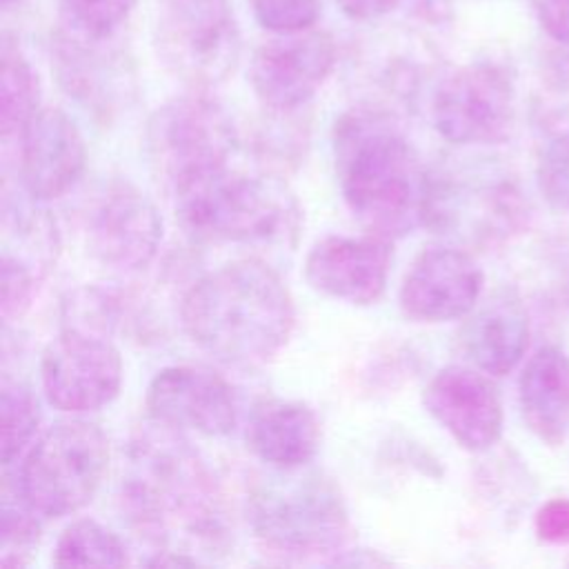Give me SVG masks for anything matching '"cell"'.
Masks as SVG:
<instances>
[{
	"label": "cell",
	"instance_id": "obj_1",
	"mask_svg": "<svg viewBox=\"0 0 569 569\" xmlns=\"http://www.w3.org/2000/svg\"><path fill=\"white\" fill-rule=\"evenodd\" d=\"M333 153L342 198L365 229L393 240L425 227L431 171L389 113L347 111L336 122Z\"/></svg>",
	"mask_w": 569,
	"mask_h": 569
},
{
	"label": "cell",
	"instance_id": "obj_2",
	"mask_svg": "<svg viewBox=\"0 0 569 569\" xmlns=\"http://www.w3.org/2000/svg\"><path fill=\"white\" fill-rule=\"evenodd\" d=\"M187 336L229 367H260L287 345L296 309L282 278L258 258H242L196 280L182 298Z\"/></svg>",
	"mask_w": 569,
	"mask_h": 569
},
{
	"label": "cell",
	"instance_id": "obj_3",
	"mask_svg": "<svg viewBox=\"0 0 569 569\" xmlns=\"http://www.w3.org/2000/svg\"><path fill=\"white\" fill-rule=\"evenodd\" d=\"M122 500L156 542L216 547L222 540L224 511L218 487L180 429L151 420L133 436Z\"/></svg>",
	"mask_w": 569,
	"mask_h": 569
},
{
	"label": "cell",
	"instance_id": "obj_4",
	"mask_svg": "<svg viewBox=\"0 0 569 569\" xmlns=\"http://www.w3.org/2000/svg\"><path fill=\"white\" fill-rule=\"evenodd\" d=\"M173 207L184 233L198 242H276L298 222L296 200L278 178L229 164L180 187Z\"/></svg>",
	"mask_w": 569,
	"mask_h": 569
},
{
	"label": "cell",
	"instance_id": "obj_5",
	"mask_svg": "<svg viewBox=\"0 0 569 569\" xmlns=\"http://www.w3.org/2000/svg\"><path fill=\"white\" fill-rule=\"evenodd\" d=\"M253 536L282 556L336 553L351 525L340 489L320 471L273 469L253 482L247 498Z\"/></svg>",
	"mask_w": 569,
	"mask_h": 569
},
{
	"label": "cell",
	"instance_id": "obj_6",
	"mask_svg": "<svg viewBox=\"0 0 569 569\" xmlns=\"http://www.w3.org/2000/svg\"><path fill=\"white\" fill-rule=\"evenodd\" d=\"M109 467V440L87 420L49 427L24 453L18 491L44 518L76 513L98 493Z\"/></svg>",
	"mask_w": 569,
	"mask_h": 569
},
{
	"label": "cell",
	"instance_id": "obj_7",
	"mask_svg": "<svg viewBox=\"0 0 569 569\" xmlns=\"http://www.w3.org/2000/svg\"><path fill=\"white\" fill-rule=\"evenodd\" d=\"M238 131L222 104L191 93L160 104L147 122V156L173 196L180 187L229 164Z\"/></svg>",
	"mask_w": 569,
	"mask_h": 569
},
{
	"label": "cell",
	"instance_id": "obj_8",
	"mask_svg": "<svg viewBox=\"0 0 569 569\" xmlns=\"http://www.w3.org/2000/svg\"><path fill=\"white\" fill-rule=\"evenodd\" d=\"M153 47L164 69L193 89L224 82L238 67L242 40L229 0H162Z\"/></svg>",
	"mask_w": 569,
	"mask_h": 569
},
{
	"label": "cell",
	"instance_id": "obj_9",
	"mask_svg": "<svg viewBox=\"0 0 569 569\" xmlns=\"http://www.w3.org/2000/svg\"><path fill=\"white\" fill-rule=\"evenodd\" d=\"M527 218L522 193L509 178L471 171H431L427 222L436 233L491 242L513 233Z\"/></svg>",
	"mask_w": 569,
	"mask_h": 569
},
{
	"label": "cell",
	"instance_id": "obj_10",
	"mask_svg": "<svg viewBox=\"0 0 569 569\" xmlns=\"http://www.w3.org/2000/svg\"><path fill=\"white\" fill-rule=\"evenodd\" d=\"M436 131L453 144L502 142L516 122V84L498 62H471L451 71L431 100Z\"/></svg>",
	"mask_w": 569,
	"mask_h": 569
},
{
	"label": "cell",
	"instance_id": "obj_11",
	"mask_svg": "<svg viewBox=\"0 0 569 569\" xmlns=\"http://www.w3.org/2000/svg\"><path fill=\"white\" fill-rule=\"evenodd\" d=\"M47 400L67 413H87L109 405L122 387L120 351L104 333L64 327L42 353Z\"/></svg>",
	"mask_w": 569,
	"mask_h": 569
},
{
	"label": "cell",
	"instance_id": "obj_12",
	"mask_svg": "<svg viewBox=\"0 0 569 569\" xmlns=\"http://www.w3.org/2000/svg\"><path fill=\"white\" fill-rule=\"evenodd\" d=\"M336 40L320 29L273 33L256 47L249 82L256 98L276 113L307 104L336 67Z\"/></svg>",
	"mask_w": 569,
	"mask_h": 569
},
{
	"label": "cell",
	"instance_id": "obj_13",
	"mask_svg": "<svg viewBox=\"0 0 569 569\" xmlns=\"http://www.w3.org/2000/svg\"><path fill=\"white\" fill-rule=\"evenodd\" d=\"M162 240L153 200L129 180H111L87 211V247L96 260L120 271L147 267Z\"/></svg>",
	"mask_w": 569,
	"mask_h": 569
},
{
	"label": "cell",
	"instance_id": "obj_14",
	"mask_svg": "<svg viewBox=\"0 0 569 569\" xmlns=\"http://www.w3.org/2000/svg\"><path fill=\"white\" fill-rule=\"evenodd\" d=\"M151 420L204 436H227L238 425L231 385L207 367L173 365L156 373L147 389Z\"/></svg>",
	"mask_w": 569,
	"mask_h": 569
},
{
	"label": "cell",
	"instance_id": "obj_15",
	"mask_svg": "<svg viewBox=\"0 0 569 569\" xmlns=\"http://www.w3.org/2000/svg\"><path fill=\"white\" fill-rule=\"evenodd\" d=\"M482 269L465 249H425L400 287L405 316L418 322H447L469 316L482 291Z\"/></svg>",
	"mask_w": 569,
	"mask_h": 569
},
{
	"label": "cell",
	"instance_id": "obj_16",
	"mask_svg": "<svg viewBox=\"0 0 569 569\" xmlns=\"http://www.w3.org/2000/svg\"><path fill=\"white\" fill-rule=\"evenodd\" d=\"M431 418L467 451H487L502 433V402L485 371L451 365L425 387Z\"/></svg>",
	"mask_w": 569,
	"mask_h": 569
},
{
	"label": "cell",
	"instance_id": "obj_17",
	"mask_svg": "<svg viewBox=\"0 0 569 569\" xmlns=\"http://www.w3.org/2000/svg\"><path fill=\"white\" fill-rule=\"evenodd\" d=\"M391 244L380 236H327L305 260V280L318 293L349 305H371L387 289Z\"/></svg>",
	"mask_w": 569,
	"mask_h": 569
},
{
	"label": "cell",
	"instance_id": "obj_18",
	"mask_svg": "<svg viewBox=\"0 0 569 569\" xmlns=\"http://www.w3.org/2000/svg\"><path fill=\"white\" fill-rule=\"evenodd\" d=\"M109 40H84L60 31L51 44L60 87L104 118L122 109L133 93V67L122 51L107 47Z\"/></svg>",
	"mask_w": 569,
	"mask_h": 569
},
{
	"label": "cell",
	"instance_id": "obj_19",
	"mask_svg": "<svg viewBox=\"0 0 569 569\" xmlns=\"http://www.w3.org/2000/svg\"><path fill=\"white\" fill-rule=\"evenodd\" d=\"M87 147L78 124L62 109H40L20 136V178L33 200L64 196L80 180Z\"/></svg>",
	"mask_w": 569,
	"mask_h": 569
},
{
	"label": "cell",
	"instance_id": "obj_20",
	"mask_svg": "<svg viewBox=\"0 0 569 569\" xmlns=\"http://www.w3.org/2000/svg\"><path fill=\"white\" fill-rule=\"evenodd\" d=\"M465 356L489 376H507L529 347V316L513 289L493 291L460 331Z\"/></svg>",
	"mask_w": 569,
	"mask_h": 569
},
{
	"label": "cell",
	"instance_id": "obj_21",
	"mask_svg": "<svg viewBox=\"0 0 569 569\" xmlns=\"http://www.w3.org/2000/svg\"><path fill=\"white\" fill-rule=\"evenodd\" d=\"M247 447L271 469H296L313 460L320 445L316 413L284 398H262L247 420Z\"/></svg>",
	"mask_w": 569,
	"mask_h": 569
},
{
	"label": "cell",
	"instance_id": "obj_22",
	"mask_svg": "<svg viewBox=\"0 0 569 569\" xmlns=\"http://www.w3.org/2000/svg\"><path fill=\"white\" fill-rule=\"evenodd\" d=\"M518 402L527 429L547 447H560L569 436V353L540 347L520 373Z\"/></svg>",
	"mask_w": 569,
	"mask_h": 569
},
{
	"label": "cell",
	"instance_id": "obj_23",
	"mask_svg": "<svg viewBox=\"0 0 569 569\" xmlns=\"http://www.w3.org/2000/svg\"><path fill=\"white\" fill-rule=\"evenodd\" d=\"M40 82L18 42L4 33L0 47V131L2 138L22 136L40 111Z\"/></svg>",
	"mask_w": 569,
	"mask_h": 569
},
{
	"label": "cell",
	"instance_id": "obj_24",
	"mask_svg": "<svg viewBox=\"0 0 569 569\" xmlns=\"http://www.w3.org/2000/svg\"><path fill=\"white\" fill-rule=\"evenodd\" d=\"M53 562L58 567H122L127 562V549L111 529L82 518L60 533Z\"/></svg>",
	"mask_w": 569,
	"mask_h": 569
},
{
	"label": "cell",
	"instance_id": "obj_25",
	"mask_svg": "<svg viewBox=\"0 0 569 569\" xmlns=\"http://www.w3.org/2000/svg\"><path fill=\"white\" fill-rule=\"evenodd\" d=\"M40 425V407L33 391L22 382H2L0 393V460L13 465L31 445Z\"/></svg>",
	"mask_w": 569,
	"mask_h": 569
},
{
	"label": "cell",
	"instance_id": "obj_26",
	"mask_svg": "<svg viewBox=\"0 0 569 569\" xmlns=\"http://www.w3.org/2000/svg\"><path fill=\"white\" fill-rule=\"evenodd\" d=\"M138 0H58L62 31L84 40H109L129 20Z\"/></svg>",
	"mask_w": 569,
	"mask_h": 569
},
{
	"label": "cell",
	"instance_id": "obj_27",
	"mask_svg": "<svg viewBox=\"0 0 569 569\" xmlns=\"http://www.w3.org/2000/svg\"><path fill=\"white\" fill-rule=\"evenodd\" d=\"M0 533H2L0 565L4 567L22 565L24 560L20 558V553H24V549H29L38 540L40 525H38V513L24 502L18 487H16V498L9 496V489L4 487Z\"/></svg>",
	"mask_w": 569,
	"mask_h": 569
},
{
	"label": "cell",
	"instance_id": "obj_28",
	"mask_svg": "<svg viewBox=\"0 0 569 569\" xmlns=\"http://www.w3.org/2000/svg\"><path fill=\"white\" fill-rule=\"evenodd\" d=\"M536 180L549 207L569 211V129L553 133L540 151Z\"/></svg>",
	"mask_w": 569,
	"mask_h": 569
},
{
	"label": "cell",
	"instance_id": "obj_29",
	"mask_svg": "<svg viewBox=\"0 0 569 569\" xmlns=\"http://www.w3.org/2000/svg\"><path fill=\"white\" fill-rule=\"evenodd\" d=\"M536 113L553 133L569 129V51L547 64Z\"/></svg>",
	"mask_w": 569,
	"mask_h": 569
},
{
	"label": "cell",
	"instance_id": "obj_30",
	"mask_svg": "<svg viewBox=\"0 0 569 569\" xmlns=\"http://www.w3.org/2000/svg\"><path fill=\"white\" fill-rule=\"evenodd\" d=\"M253 18L271 33L311 29L322 11V0H249Z\"/></svg>",
	"mask_w": 569,
	"mask_h": 569
},
{
	"label": "cell",
	"instance_id": "obj_31",
	"mask_svg": "<svg viewBox=\"0 0 569 569\" xmlns=\"http://www.w3.org/2000/svg\"><path fill=\"white\" fill-rule=\"evenodd\" d=\"M33 269L24 262L2 256V318H20L33 298Z\"/></svg>",
	"mask_w": 569,
	"mask_h": 569
},
{
	"label": "cell",
	"instance_id": "obj_32",
	"mask_svg": "<svg viewBox=\"0 0 569 569\" xmlns=\"http://www.w3.org/2000/svg\"><path fill=\"white\" fill-rule=\"evenodd\" d=\"M536 536L547 545H569V498H549L536 513Z\"/></svg>",
	"mask_w": 569,
	"mask_h": 569
},
{
	"label": "cell",
	"instance_id": "obj_33",
	"mask_svg": "<svg viewBox=\"0 0 569 569\" xmlns=\"http://www.w3.org/2000/svg\"><path fill=\"white\" fill-rule=\"evenodd\" d=\"M540 29L562 47H569V0H531Z\"/></svg>",
	"mask_w": 569,
	"mask_h": 569
},
{
	"label": "cell",
	"instance_id": "obj_34",
	"mask_svg": "<svg viewBox=\"0 0 569 569\" xmlns=\"http://www.w3.org/2000/svg\"><path fill=\"white\" fill-rule=\"evenodd\" d=\"M402 0H336L338 9L353 22H376L389 16Z\"/></svg>",
	"mask_w": 569,
	"mask_h": 569
},
{
	"label": "cell",
	"instance_id": "obj_35",
	"mask_svg": "<svg viewBox=\"0 0 569 569\" xmlns=\"http://www.w3.org/2000/svg\"><path fill=\"white\" fill-rule=\"evenodd\" d=\"M418 16L425 20H445L451 11V0H413Z\"/></svg>",
	"mask_w": 569,
	"mask_h": 569
},
{
	"label": "cell",
	"instance_id": "obj_36",
	"mask_svg": "<svg viewBox=\"0 0 569 569\" xmlns=\"http://www.w3.org/2000/svg\"><path fill=\"white\" fill-rule=\"evenodd\" d=\"M22 2H24V0H0V4H2V9H4V11L18 9Z\"/></svg>",
	"mask_w": 569,
	"mask_h": 569
}]
</instances>
